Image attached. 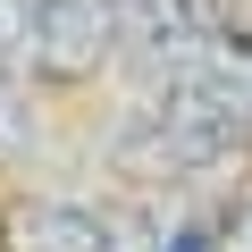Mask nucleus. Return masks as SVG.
<instances>
[{"mask_svg": "<svg viewBox=\"0 0 252 252\" xmlns=\"http://www.w3.org/2000/svg\"><path fill=\"white\" fill-rule=\"evenodd\" d=\"M17 26H26V0H0V51H17Z\"/></svg>", "mask_w": 252, "mask_h": 252, "instance_id": "423d86ee", "label": "nucleus"}, {"mask_svg": "<svg viewBox=\"0 0 252 252\" xmlns=\"http://www.w3.org/2000/svg\"><path fill=\"white\" fill-rule=\"evenodd\" d=\"M109 51H126L143 76H168L202 51V9L193 0H109Z\"/></svg>", "mask_w": 252, "mask_h": 252, "instance_id": "7ed1b4c3", "label": "nucleus"}, {"mask_svg": "<svg viewBox=\"0 0 252 252\" xmlns=\"http://www.w3.org/2000/svg\"><path fill=\"white\" fill-rule=\"evenodd\" d=\"M0 252H126V244H118V219H101L84 202L17 193L0 210Z\"/></svg>", "mask_w": 252, "mask_h": 252, "instance_id": "f03ea898", "label": "nucleus"}, {"mask_svg": "<svg viewBox=\"0 0 252 252\" xmlns=\"http://www.w3.org/2000/svg\"><path fill=\"white\" fill-rule=\"evenodd\" d=\"M17 143H26V67H17V51H0V160Z\"/></svg>", "mask_w": 252, "mask_h": 252, "instance_id": "20e7f679", "label": "nucleus"}, {"mask_svg": "<svg viewBox=\"0 0 252 252\" xmlns=\"http://www.w3.org/2000/svg\"><path fill=\"white\" fill-rule=\"evenodd\" d=\"M109 59V0H26L17 67L42 84H84Z\"/></svg>", "mask_w": 252, "mask_h": 252, "instance_id": "f257e3e1", "label": "nucleus"}, {"mask_svg": "<svg viewBox=\"0 0 252 252\" xmlns=\"http://www.w3.org/2000/svg\"><path fill=\"white\" fill-rule=\"evenodd\" d=\"M210 252H252V193H244V202H235V219L210 235Z\"/></svg>", "mask_w": 252, "mask_h": 252, "instance_id": "39448f33", "label": "nucleus"}]
</instances>
